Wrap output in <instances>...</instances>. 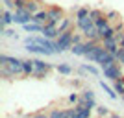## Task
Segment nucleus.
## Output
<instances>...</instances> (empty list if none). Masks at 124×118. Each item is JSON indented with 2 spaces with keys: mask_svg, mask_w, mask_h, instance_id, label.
I'll list each match as a JSON object with an SVG mask.
<instances>
[{
  "mask_svg": "<svg viewBox=\"0 0 124 118\" xmlns=\"http://www.w3.org/2000/svg\"><path fill=\"white\" fill-rule=\"evenodd\" d=\"M22 61L24 59H19V57H8V65H4L8 70L13 74V76H24V68H22Z\"/></svg>",
  "mask_w": 124,
  "mask_h": 118,
  "instance_id": "nucleus-4",
  "label": "nucleus"
},
{
  "mask_svg": "<svg viewBox=\"0 0 124 118\" xmlns=\"http://www.w3.org/2000/svg\"><path fill=\"white\" fill-rule=\"evenodd\" d=\"M70 52H72L74 56H85V48H83V42H78V44H72Z\"/></svg>",
  "mask_w": 124,
  "mask_h": 118,
  "instance_id": "nucleus-24",
  "label": "nucleus"
},
{
  "mask_svg": "<svg viewBox=\"0 0 124 118\" xmlns=\"http://www.w3.org/2000/svg\"><path fill=\"white\" fill-rule=\"evenodd\" d=\"M43 26L45 24H39V22H28V24H24L22 28H24V31H28V33H41Z\"/></svg>",
  "mask_w": 124,
  "mask_h": 118,
  "instance_id": "nucleus-14",
  "label": "nucleus"
},
{
  "mask_svg": "<svg viewBox=\"0 0 124 118\" xmlns=\"http://www.w3.org/2000/svg\"><path fill=\"white\" fill-rule=\"evenodd\" d=\"M83 33H74L72 35V41H74V44H78V42H83Z\"/></svg>",
  "mask_w": 124,
  "mask_h": 118,
  "instance_id": "nucleus-36",
  "label": "nucleus"
},
{
  "mask_svg": "<svg viewBox=\"0 0 124 118\" xmlns=\"http://www.w3.org/2000/svg\"><path fill=\"white\" fill-rule=\"evenodd\" d=\"M76 28H78V30H82V33L85 35V33H89L91 30H94V28H96V24H94V21L91 19V17H85V19L76 21Z\"/></svg>",
  "mask_w": 124,
  "mask_h": 118,
  "instance_id": "nucleus-7",
  "label": "nucleus"
},
{
  "mask_svg": "<svg viewBox=\"0 0 124 118\" xmlns=\"http://www.w3.org/2000/svg\"><path fill=\"white\" fill-rule=\"evenodd\" d=\"M80 98H82V94L70 92V94H69V103H78V102H80Z\"/></svg>",
  "mask_w": 124,
  "mask_h": 118,
  "instance_id": "nucleus-34",
  "label": "nucleus"
},
{
  "mask_svg": "<svg viewBox=\"0 0 124 118\" xmlns=\"http://www.w3.org/2000/svg\"><path fill=\"white\" fill-rule=\"evenodd\" d=\"M31 22L46 24V22H48V9H39L37 13H33V21H31Z\"/></svg>",
  "mask_w": 124,
  "mask_h": 118,
  "instance_id": "nucleus-13",
  "label": "nucleus"
},
{
  "mask_svg": "<svg viewBox=\"0 0 124 118\" xmlns=\"http://www.w3.org/2000/svg\"><path fill=\"white\" fill-rule=\"evenodd\" d=\"M102 76L109 81H115V79H119V77L124 76V70H122V65L119 61L117 63H111L108 67H102Z\"/></svg>",
  "mask_w": 124,
  "mask_h": 118,
  "instance_id": "nucleus-2",
  "label": "nucleus"
},
{
  "mask_svg": "<svg viewBox=\"0 0 124 118\" xmlns=\"http://www.w3.org/2000/svg\"><path fill=\"white\" fill-rule=\"evenodd\" d=\"M119 44H120V46L124 48V37H122V39H120V42H119Z\"/></svg>",
  "mask_w": 124,
  "mask_h": 118,
  "instance_id": "nucleus-42",
  "label": "nucleus"
},
{
  "mask_svg": "<svg viewBox=\"0 0 124 118\" xmlns=\"http://www.w3.org/2000/svg\"><path fill=\"white\" fill-rule=\"evenodd\" d=\"M102 44L106 46V50H108V52H111V54H117V52H119V48H120L119 41H117L115 37H111V39H106V41H102Z\"/></svg>",
  "mask_w": 124,
  "mask_h": 118,
  "instance_id": "nucleus-11",
  "label": "nucleus"
},
{
  "mask_svg": "<svg viewBox=\"0 0 124 118\" xmlns=\"http://www.w3.org/2000/svg\"><path fill=\"white\" fill-rule=\"evenodd\" d=\"M82 98L87 102V100H94V92L91 90V89H83L82 90Z\"/></svg>",
  "mask_w": 124,
  "mask_h": 118,
  "instance_id": "nucleus-28",
  "label": "nucleus"
},
{
  "mask_svg": "<svg viewBox=\"0 0 124 118\" xmlns=\"http://www.w3.org/2000/svg\"><path fill=\"white\" fill-rule=\"evenodd\" d=\"M106 52H108V50H106V46L98 42V44H96V48H94L93 52H89V54H85L83 57H85V59H87L89 63H98V59H100V57L104 56V54H106Z\"/></svg>",
  "mask_w": 124,
  "mask_h": 118,
  "instance_id": "nucleus-5",
  "label": "nucleus"
},
{
  "mask_svg": "<svg viewBox=\"0 0 124 118\" xmlns=\"http://www.w3.org/2000/svg\"><path fill=\"white\" fill-rule=\"evenodd\" d=\"M24 50L30 52V54H39V56H54V52L48 50V48L41 46V44H35V42H30V44H24Z\"/></svg>",
  "mask_w": 124,
  "mask_h": 118,
  "instance_id": "nucleus-6",
  "label": "nucleus"
},
{
  "mask_svg": "<svg viewBox=\"0 0 124 118\" xmlns=\"http://www.w3.org/2000/svg\"><path fill=\"white\" fill-rule=\"evenodd\" d=\"M31 21H33V13H30L26 7H19V9L13 11V22H15V24L24 26V24H28V22H31Z\"/></svg>",
  "mask_w": 124,
  "mask_h": 118,
  "instance_id": "nucleus-3",
  "label": "nucleus"
},
{
  "mask_svg": "<svg viewBox=\"0 0 124 118\" xmlns=\"http://www.w3.org/2000/svg\"><path fill=\"white\" fill-rule=\"evenodd\" d=\"M85 107H89V109H96L98 105H96V100H87L85 102Z\"/></svg>",
  "mask_w": 124,
  "mask_h": 118,
  "instance_id": "nucleus-37",
  "label": "nucleus"
},
{
  "mask_svg": "<svg viewBox=\"0 0 124 118\" xmlns=\"http://www.w3.org/2000/svg\"><path fill=\"white\" fill-rule=\"evenodd\" d=\"M115 56H117V61H119L120 65H122V67H124V48H122V46L119 48V52H117Z\"/></svg>",
  "mask_w": 124,
  "mask_h": 118,
  "instance_id": "nucleus-35",
  "label": "nucleus"
},
{
  "mask_svg": "<svg viewBox=\"0 0 124 118\" xmlns=\"http://www.w3.org/2000/svg\"><path fill=\"white\" fill-rule=\"evenodd\" d=\"M56 70L59 72V74H63V76H70V74H72V67L67 65V63H59V65H56Z\"/></svg>",
  "mask_w": 124,
  "mask_h": 118,
  "instance_id": "nucleus-21",
  "label": "nucleus"
},
{
  "mask_svg": "<svg viewBox=\"0 0 124 118\" xmlns=\"http://www.w3.org/2000/svg\"><path fill=\"white\" fill-rule=\"evenodd\" d=\"M115 33H117L115 26H108L106 30H100V42L106 41V39H111V37H115Z\"/></svg>",
  "mask_w": 124,
  "mask_h": 118,
  "instance_id": "nucleus-15",
  "label": "nucleus"
},
{
  "mask_svg": "<svg viewBox=\"0 0 124 118\" xmlns=\"http://www.w3.org/2000/svg\"><path fill=\"white\" fill-rule=\"evenodd\" d=\"M91 113H93V109L85 107L83 111H80V113H74L72 118H91Z\"/></svg>",
  "mask_w": 124,
  "mask_h": 118,
  "instance_id": "nucleus-26",
  "label": "nucleus"
},
{
  "mask_svg": "<svg viewBox=\"0 0 124 118\" xmlns=\"http://www.w3.org/2000/svg\"><path fill=\"white\" fill-rule=\"evenodd\" d=\"M8 57H9V56H6V54H2V56H0V67L8 65Z\"/></svg>",
  "mask_w": 124,
  "mask_h": 118,
  "instance_id": "nucleus-38",
  "label": "nucleus"
},
{
  "mask_svg": "<svg viewBox=\"0 0 124 118\" xmlns=\"http://www.w3.org/2000/svg\"><path fill=\"white\" fill-rule=\"evenodd\" d=\"M0 76L4 77V79H13V77H15V76H13V74H11V72L8 70L6 67H0Z\"/></svg>",
  "mask_w": 124,
  "mask_h": 118,
  "instance_id": "nucleus-31",
  "label": "nucleus"
},
{
  "mask_svg": "<svg viewBox=\"0 0 124 118\" xmlns=\"http://www.w3.org/2000/svg\"><path fill=\"white\" fill-rule=\"evenodd\" d=\"M100 87H102V90H104L106 94H108V96L111 98V100H117V90H115V89L111 87V85H108L106 81H100Z\"/></svg>",
  "mask_w": 124,
  "mask_h": 118,
  "instance_id": "nucleus-19",
  "label": "nucleus"
},
{
  "mask_svg": "<svg viewBox=\"0 0 124 118\" xmlns=\"http://www.w3.org/2000/svg\"><path fill=\"white\" fill-rule=\"evenodd\" d=\"M89 13H91V9H89V7H78V9H76V21L89 17Z\"/></svg>",
  "mask_w": 124,
  "mask_h": 118,
  "instance_id": "nucleus-25",
  "label": "nucleus"
},
{
  "mask_svg": "<svg viewBox=\"0 0 124 118\" xmlns=\"http://www.w3.org/2000/svg\"><path fill=\"white\" fill-rule=\"evenodd\" d=\"M111 63H117V56H115V54H111V52H106V54H104V56L98 59V63H96V65L102 68V67L111 65Z\"/></svg>",
  "mask_w": 124,
  "mask_h": 118,
  "instance_id": "nucleus-9",
  "label": "nucleus"
},
{
  "mask_svg": "<svg viewBox=\"0 0 124 118\" xmlns=\"http://www.w3.org/2000/svg\"><path fill=\"white\" fill-rule=\"evenodd\" d=\"M109 118H122V116H120V114H117V113H111V114H109Z\"/></svg>",
  "mask_w": 124,
  "mask_h": 118,
  "instance_id": "nucleus-41",
  "label": "nucleus"
},
{
  "mask_svg": "<svg viewBox=\"0 0 124 118\" xmlns=\"http://www.w3.org/2000/svg\"><path fill=\"white\" fill-rule=\"evenodd\" d=\"M33 65H35V70H52V68H56V65H52V63H45L43 59H33Z\"/></svg>",
  "mask_w": 124,
  "mask_h": 118,
  "instance_id": "nucleus-16",
  "label": "nucleus"
},
{
  "mask_svg": "<svg viewBox=\"0 0 124 118\" xmlns=\"http://www.w3.org/2000/svg\"><path fill=\"white\" fill-rule=\"evenodd\" d=\"M70 28H72V21H70V19H67V17H63L61 21H59V24H57V31H59V33L70 30Z\"/></svg>",
  "mask_w": 124,
  "mask_h": 118,
  "instance_id": "nucleus-18",
  "label": "nucleus"
},
{
  "mask_svg": "<svg viewBox=\"0 0 124 118\" xmlns=\"http://www.w3.org/2000/svg\"><path fill=\"white\" fill-rule=\"evenodd\" d=\"M26 9L30 11V13H37V11L41 9V2L39 0H28L26 2Z\"/></svg>",
  "mask_w": 124,
  "mask_h": 118,
  "instance_id": "nucleus-22",
  "label": "nucleus"
},
{
  "mask_svg": "<svg viewBox=\"0 0 124 118\" xmlns=\"http://www.w3.org/2000/svg\"><path fill=\"white\" fill-rule=\"evenodd\" d=\"M0 33H2V37H6V39H15V41L19 39V33H17L13 28H9V26H4Z\"/></svg>",
  "mask_w": 124,
  "mask_h": 118,
  "instance_id": "nucleus-17",
  "label": "nucleus"
},
{
  "mask_svg": "<svg viewBox=\"0 0 124 118\" xmlns=\"http://www.w3.org/2000/svg\"><path fill=\"white\" fill-rule=\"evenodd\" d=\"M63 116H65V109H54L48 114V118H63Z\"/></svg>",
  "mask_w": 124,
  "mask_h": 118,
  "instance_id": "nucleus-30",
  "label": "nucleus"
},
{
  "mask_svg": "<svg viewBox=\"0 0 124 118\" xmlns=\"http://www.w3.org/2000/svg\"><path fill=\"white\" fill-rule=\"evenodd\" d=\"M63 9L61 7H57V6H52V7H48V21H61L63 19Z\"/></svg>",
  "mask_w": 124,
  "mask_h": 118,
  "instance_id": "nucleus-10",
  "label": "nucleus"
},
{
  "mask_svg": "<svg viewBox=\"0 0 124 118\" xmlns=\"http://www.w3.org/2000/svg\"><path fill=\"white\" fill-rule=\"evenodd\" d=\"M115 30H117V31H122V30H124V22H122V21H119L117 24H115Z\"/></svg>",
  "mask_w": 124,
  "mask_h": 118,
  "instance_id": "nucleus-39",
  "label": "nucleus"
},
{
  "mask_svg": "<svg viewBox=\"0 0 124 118\" xmlns=\"http://www.w3.org/2000/svg\"><path fill=\"white\" fill-rule=\"evenodd\" d=\"M96 113H98L100 116H109L111 111L108 109V105H98V107H96Z\"/></svg>",
  "mask_w": 124,
  "mask_h": 118,
  "instance_id": "nucleus-29",
  "label": "nucleus"
},
{
  "mask_svg": "<svg viewBox=\"0 0 124 118\" xmlns=\"http://www.w3.org/2000/svg\"><path fill=\"white\" fill-rule=\"evenodd\" d=\"M94 24H96V28H98V31H100V30H106L108 26H111V22H109L108 17L104 15V17H100L98 21H94Z\"/></svg>",
  "mask_w": 124,
  "mask_h": 118,
  "instance_id": "nucleus-23",
  "label": "nucleus"
},
{
  "mask_svg": "<svg viewBox=\"0 0 124 118\" xmlns=\"http://www.w3.org/2000/svg\"><path fill=\"white\" fill-rule=\"evenodd\" d=\"M122 103H124V94H122Z\"/></svg>",
  "mask_w": 124,
  "mask_h": 118,
  "instance_id": "nucleus-43",
  "label": "nucleus"
},
{
  "mask_svg": "<svg viewBox=\"0 0 124 118\" xmlns=\"http://www.w3.org/2000/svg\"><path fill=\"white\" fill-rule=\"evenodd\" d=\"M31 77H35V79H45V77H48V72L46 70H35Z\"/></svg>",
  "mask_w": 124,
  "mask_h": 118,
  "instance_id": "nucleus-33",
  "label": "nucleus"
},
{
  "mask_svg": "<svg viewBox=\"0 0 124 118\" xmlns=\"http://www.w3.org/2000/svg\"><path fill=\"white\" fill-rule=\"evenodd\" d=\"M80 72H87V74H91V76H100L102 74V68L100 67H94V65H91V63H83V65H80Z\"/></svg>",
  "mask_w": 124,
  "mask_h": 118,
  "instance_id": "nucleus-8",
  "label": "nucleus"
},
{
  "mask_svg": "<svg viewBox=\"0 0 124 118\" xmlns=\"http://www.w3.org/2000/svg\"><path fill=\"white\" fill-rule=\"evenodd\" d=\"M72 35H74L72 28L67 30V31H63V33H59V37L56 39V50H57V54H63V52H67V50L72 48V44H74Z\"/></svg>",
  "mask_w": 124,
  "mask_h": 118,
  "instance_id": "nucleus-1",
  "label": "nucleus"
},
{
  "mask_svg": "<svg viewBox=\"0 0 124 118\" xmlns=\"http://www.w3.org/2000/svg\"><path fill=\"white\" fill-rule=\"evenodd\" d=\"M122 70H124V68H122Z\"/></svg>",
  "mask_w": 124,
  "mask_h": 118,
  "instance_id": "nucleus-44",
  "label": "nucleus"
},
{
  "mask_svg": "<svg viewBox=\"0 0 124 118\" xmlns=\"http://www.w3.org/2000/svg\"><path fill=\"white\" fill-rule=\"evenodd\" d=\"M106 17L109 19V22H119V21H120V15H119V11H115V9L108 11V13H106Z\"/></svg>",
  "mask_w": 124,
  "mask_h": 118,
  "instance_id": "nucleus-27",
  "label": "nucleus"
},
{
  "mask_svg": "<svg viewBox=\"0 0 124 118\" xmlns=\"http://www.w3.org/2000/svg\"><path fill=\"white\" fill-rule=\"evenodd\" d=\"M9 24H13V11L4 7V11H2V26H9Z\"/></svg>",
  "mask_w": 124,
  "mask_h": 118,
  "instance_id": "nucleus-20",
  "label": "nucleus"
},
{
  "mask_svg": "<svg viewBox=\"0 0 124 118\" xmlns=\"http://www.w3.org/2000/svg\"><path fill=\"white\" fill-rule=\"evenodd\" d=\"M22 68H24V76L31 77L33 72H35V65H33V59H24L22 61Z\"/></svg>",
  "mask_w": 124,
  "mask_h": 118,
  "instance_id": "nucleus-12",
  "label": "nucleus"
},
{
  "mask_svg": "<svg viewBox=\"0 0 124 118\" xmlns=\"http://www.w3.org/2000/svg\"><path fill=\"white\" fill-rule=\"evenodd\" d=\"M31 118H48V114H43V113H37V114H33Z\"/></svg>",
  "mask_w": 124,
  "mask_h": 118,
  "instance_id": "nucleus-40",
  "label": "nucleus"
},
{
  "mask_svg": "<svg viewBox=\"0 0 124 118\" xmlns=\"http://www.w3.org/2000/svg\"><path fill=\"white\" fill-rule=\"evenodd\" d=\"M89 17H91L93 21H98L100 17H104V11H102V9H91V13H89Z\"/></svg>",
  "mask_w": 124,
  "mask_h": 118,
  "instance_id": "nucleus-32",
  "label": "nucleus"
}]
</instances>
